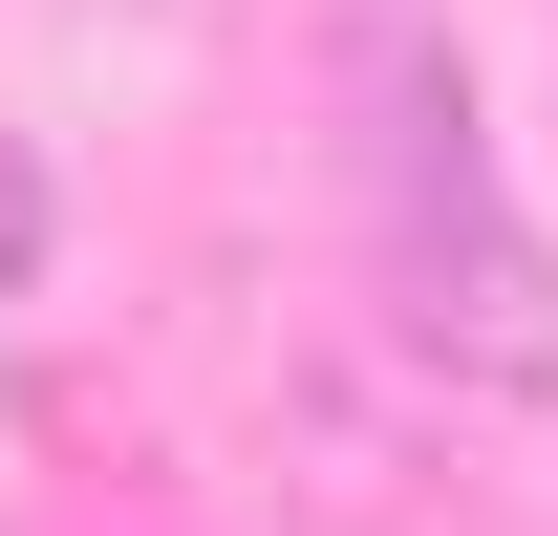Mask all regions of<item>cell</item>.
Returning a JSON list of instances; mask_svg holds the SVG:
<instances>
[{
	"instance_id": "cell-1",
	"label": "cell",
	"mask_w": 558,
	"mask_h": 536,
	"mask_svg": "<svg viewBox=\"0 0 558 536\" xmlns=\"http://www.w3.org/2000/svg\"><path fill=\"white\" fill-rule=\"evenodd\" d=\"M323 150H344V236H365L387 343L473 407H558V236L515 215L494 108H473L429 0H344L323 22Z\"/></svg>"
},
{
	"instance_id": "cell-2",
	"label": "cell",
	"mask_w": 558,
	"mask_h": 536,
	"mask_svg": "<svg viewBox=\"0 0 558 536\" xmlns=\"http://www.w3.org/2000/svg\"><path fill=\"white\" fill-rule=\"evenodd\" d=\"M22 215H44V194H22V172H0V258H22Z\"/></svg>"
}]
</instances>
